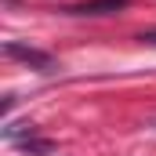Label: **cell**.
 <instances>
[{"mask_svg": "<svg viewBox=\"0 0 156 156\" xmlns=\"http://www.w3.org/2000/svg\"><path fill=\"white\" fill-rule=\"evenodd\" d=\"M123 7H127V0H83V4L66 7V15H113Z\"/></svg>", "mask_w": 156, "mask_h": 156, "instance_id": "7a4b0ae2", "label": "cell"}, {"mask_svg": "<svg viewBox=\"0 0 156 156\" xmlns=\"http://www.w3.org/2000/svg\"><path fill=\"white\" fill-rule=\"evenodd\" d=\"M4 55H7V58L26 62V66H29V69H37V73H55V69H58L55 55L37 51V47H29V44H18V40H7V44H4Z\"/></svg>", "mask_w": 156, "mask_h": 156, "instance_id": "6da1fadb", "label": "cell"}, {"mask_svg": "<svg viewBox=\"0 0 156 156\" xmlns=\"http://www.w3.org/2000/svg\"><path fill=\"white\" fill-rule=\"evenodd\" d=\"M18 149L29 153V156H51V153H55V142H47V138H37V134H33V138H22Z\"/></svg>", "mask_w": 156, "mask_h": 156, "instance_id": "3957f363", "label": "cell"}, {"mask_svg": "<svg viewBox=\"0 0 156 156\" xmlns=\"http://www.w3.org/2000/svg\"><path fill=\"white\" fill-rule=\"evenodd\" d=\"M138 40H142V44H153V47H156V29H142V33H138Z\"/></svg>", "mask_w": 156, "mask_h": 156, "instance_id": "277c9868", "label": "cell"}]
</instances>
